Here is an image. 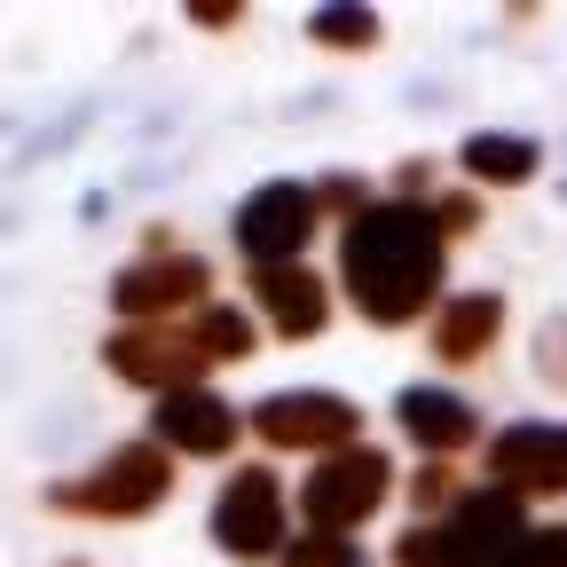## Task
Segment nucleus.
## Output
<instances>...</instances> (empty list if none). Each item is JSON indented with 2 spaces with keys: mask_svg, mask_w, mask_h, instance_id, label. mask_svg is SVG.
I'll use <instances>...</instances> for the list:
<instances>
[{
  "mask_svg": "<svg viewBox=\"0 0 567 567\" xmlns=\"http://www.w3.org/2000/svg\"><path fill=\"white\" fill-rule=\"evenodd\" d=\"M402 425H410L425 450H457V442H473V410H465L457 394H434V386H410V394H402Z\"/></svg>",
  "mask_w": 567,
  "mask_h": 567,
  "instance_id": "obj_13",
  "label": "nucleus"
},
{
  "mask_svg": "<svg viewBox=\"0 0 567 567\" xmlns=\"http://www.w3.org/2000/svg\"><path fill=\"white\" fill-rule=\"evenodd\" d=\"M488 331H496V300H457V308L442 316L434 347H442V354H457V363H465V354H473V347H481Z\"/></svg>",
  "mask_w": 567,
  "mask_h": 567,
  "instance_id": "obj_16",
  "label": "nucleus"
},
{
  "mask_svg": "<svg viewBox=\"0 0 567 567\" xmlns=\"http://www.w3.org/2000/svg\"><path fill=\"white\" fill-rule=\"evenodd\" d=\"M260 434L284 450V442H292V450H323V442H354V410L339 402V394H268L260 410Z\"/></svg>",
  "mask_w": 567,
  "mask_h": 567,
  "instance_id": "obj_6",
  "label": "nucleus"
},
{
  "mask_svg": "<svg viewBox=\"0 0 567 567\" xmlns=\"http://www.w3.org/2000/svg\"><path fill=\"white\" fill-rule=\"evenodd\" d=\"M316 32H323L331 48H363V40H371V9H323Z\"/></svg>",
  "mask_w": 567,
  "mask_h": 567,
  "instance_id": "obj_17",
  "label": "nucleus"
},
{
  "mask_svg": "<svg viewBox=\"0 0 567 567\" xmlns=\"http://www.w3.org/2000/svg\"><path fill=\"white\" fill-rule=\"evenodd\" d=\"M213 528H221V544L229 551H268L276 544V528H284V488H276V473H237L229 488H221V505H213Z\"/></svg>",
  "mask_w": 567,
  "mask_h": 567,
  "instance_id": "obj_5",
  "label": "nucleus"
},
{
  "mask_svg": "<svg viewBox=\"0 0 567 567\" xmlns=\"http://www.w3.org/2000/svg\"><path fill=\"white\" fill-rule=\"evenodd\" d=\"M260 308L284 331H323V284L308 268H260Z\"/></svg>",
  "mask_w": 567,
  "mask_h": 567,
  "instance_id": "obj_12",
  "label": "nucleus"
},
{
  "mask_svg": "<svg viewBox=\"0 0 567 567\" xmlns=\"http://www.w3.org/2000/svg\"><path fill=\"white\" fill-rule=\"evenodd\" d=\"M189 339H197V354H205V363H221V354H245V347H252V323H245L237 308H197Z\"/></svg>",
  "mask_w": 567,
  "mask_h": 567,
  "instance_id": "obj_15",
  "label": "nucleus"
},
{
  "mask_svg": "<svg viewBox=\"0 0 567 567\" xmlns=\"http://www.w3.org/2000/svg\"><path fill=\"white\" fill-rule=\"evenodd\" d=\"M308 229H316V197H308V189H292V182L252 189V197H245V213H237V245H245L260 268L292 260V252L308 245Z\"/></svg>",
  "mask_w": 567,
  "mask_h": 567,
  "instance_id": "obj_3",
  "label": "nucleus"
},
{
  "mask_svg": "<svg viewBox=\"0 0 567 567\" xmlns=\"http://www.w3.org/2000/svg\"><path fill=\"white\" fill-rule=\"evenodd\" d=\"M205 292V268L197 260H151V268H126L118 276V308L126 316H158V308H182Z\"/></svg>",
  "mask_w": 567,
  "mask_h": 567,
  "instance_id": "obj_11",
  "label": "nucleus"
},
{
  "mask_svg": "<svg viewBox=\"0 0 567 567\" xmlns=\"http://www.w3.org/2000/svg\"><path fill=\"white\" fill-rule=\"evenodd\" d=\"M111 363H118L126 379H142V386L182 394V379L205 363V354H197L189 331H126V339H111Z\"/></svg>",
  "mask_w": 567,
  "mask_h": 567,
  "instance_id": "obj_8",
  "label": "nucleus"
},
{
  "mask_svg": "<svg viewBox=\"0 0 567 567\" xmlns=\"http://www.w3.org/2000/svg\"><path fill=\"white\" fill-rule=\"evenodd\" d=\"M347 284L363 316L379 323H410L442 284V237H434V213L417 205H371L363 221L347 229Z\"/></svg>",
  "mask_w": 567,
  "mask_h": 567,
  "instance_id": "obj_1",
  "label": "nucleus"
},
{
  "mask_svg": "<svg viewBox=\"0 0 567 567\" xmlns=\"http://www.w3.org/2000/svg\"><path fill=\"white\" fill-rule=\"evenodd\" d=\"M379 496H386V457H379V450H347V457H331V465L300 488V513L316 520V536H339V528L363 520Z\"/></svg>",
  "mask_w": 567,
  "mask_h": 567,
  "instance_id": "obj_2",
  "label": "nucleus"
},
{
  "mask_svg": "<svg viewBox=\"0 0 567 567\" xmlns=\"http://www.w3.org/2000/svg\"><path fill=\"white\" fill-rule=\"evenodd\" d=\"M158 434H166L174 450H197V457H213V450H229L237 417H229L221 402H213V394L182 386V394H166V402H158Z\"/></svg>",
  "mask_w": 567,
  "mask_h": 567,
  "instance_id": "obj_10",
  "label": "nucleus"
},
{
  "mask_svg": "<svg viewBox=\"0 0 567 567\" xmlns=\"http://www.w3.org/2000/svg\"><path fill=\"white\" fill-rule=\"evenodd\" d=\"M496 481L567 488V434H559V425H513V434L496 442Z\"/></svg>",
  "mask_w": 567,
  "mask_h": 567,
  "instance_id": "obj_9",
  "label": "nucleus"
},
{
  "mask_svg": "<svg viewBox=\"0 0 567 567\" xmlns=\"http://www.w3.org/2000/svg\"><path fill=\"white\" fill-rule=\"evenodd\" d=\"M505 567H567V536H559V528H551V536H528Z\"/></svg>",
  "mask_w": 567,
  "mask_h": 567,
  "instance_id": "obj_19",
  "label": "nucleus"
},
{
  "mask_svg": "<svg viewBox=\"0 0 567 567\" xmlns=\"http://www.w3.org/2000/svg\"><path fill=\"white\" fill-rule=\"evenodd\" d=\"M166 481H174L166 457L142 442V450H118L87 488H63L55 505H71V513H142V505H158V496H166Z\"/></svg>",
  "mask_w": 567,
  "mask_h": 567,
  "instance_id": "obj_4",
  "label": "nucleus"
},
{
  "mask_svg": "<svg viewBox=\"0 0 567 567\" xmlns=\"http://www.w3.org/2000/svg\"><path fill=\"white\" fill-rule=\"evenodd\" d=\"M450 544H457V559L465 567H505L528 536H520V505L505 488H481V496H465L457 505V520H450Z\"/></svg>",
  "mask_w": 567,
  "mask_h": 567,
  "instance_id": "obj_7",
  "label": "nucleus"
},
{
  "mask_svg": "<svg viewBox=\"0 0 567 567\" xmlns=\"http://www.w3.org/2000/svg\"><path fill=\"white\" fill-rule=\"evenodd\" d=\"M465 166H473L481 182H520V174L536 166V151H528V142H513V134H473V142H465Z\"/></svg>",
  "mask_w": 567,
  "mask_h": 567,
  "instance_id": "obj_14",
  "label": "nucleus"
},
{
  "mask_svg": "<svg viewBox=\"0 0 567 567\" xmlns=\"http://www.w3.org/2000/svg\"><path fill=\"white\" fill-rule=\"evenodd\" d=\"M292 567H354V544H339V536H308V544H292Z\"/></svg>",
  "mask_w": 567,
  "mask_h": 567,
  "instance_id": "obj_18",
  "label": "nucleus"
}]
</instances>
